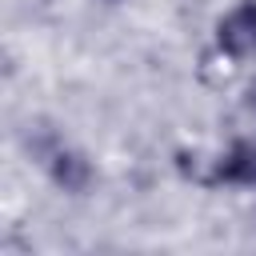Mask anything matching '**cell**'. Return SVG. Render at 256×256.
Masks as SVG:
<instances>
[{"label": "cell", "instance_id": "obj_1", "mask_svg": "<svg viewBox=\"0 0 256 256\" xmlns=\"http://www.w3.org/2000/svg\"><path fill=\"white\" fill-rule=\"evenodd\" d=\"M220 48L232 52V56L256 52V0L232 8V12L220 20Z\"/></svg>", "mask_w": 256, "mask_h": 256}, {"label": "cell", "instance_id": "obj_2", "mask_svg": "<svg viewBox=\"0 0 256 256\" xmlns=\"http://www.w3.org/2000/svg\"><path fill=\"white\" fill-rule=\"evenodd\" d=\"M220 180L256 184V144H236V148L220 160Z\"/></svg>", "mask_w": 256, "mask_h": 256}]
</instances>
